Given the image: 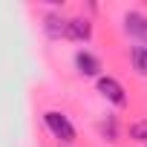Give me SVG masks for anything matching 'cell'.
Segmentation results:
<instances>
[{"mask_svg": "<svg viewBox=\"0 0 147 147\" xmlns=\"http://www.w3.org/2000/svg\"><path fill=\"white\" fill-rule=\"evenodd\" d=\"M92 38V23L87 18H69L66 23V40H90Z\"/></svg>", "mask_w": 147, "mask_h": 147, "instance_id": "cell-3", "label": "cell"}, {"mask_svg": "<svg viewBox=\"0 0 147 147\" xmlns=\"http://www.w3.org/2000/svg\"><path fill=\"white\" fill-rule=\"evenodd\" d=\"M66 23L69 20H63L61 15H46L43 18V29H46L49 38H66Z\"/></svg>", "mask_w": 147, "mask_h": 147, "instance_id": "cell-6", "label": "cell"}, {"mask_svg": "<svg viewBox=\"0 0 147 147\" xmlns=\"http://www.w3.org/2000/svg\"><path fill=\"white\" fill-rule=\"evenodd\" d=\"M130 138H136V141H141V144L147 147V118L130 124Z\"/></svg>", "mask_w": 147, "mask_h": 147, "instance_id": "cell-8", "label": "cell"}, {"mask_svg": "<svg viewBox=\"0 0 147 147\" xmlns=\"http://www.w3.org/2000/svg\"><path fill=\"white\" fill-rule=\"evenodd\" d=\"M43 124H46V130H49L58 141H63V144H72V141H75V127H72V121H69L63 113L46 110V113H43Z\"/></svg>", "mask_w": 147, "mask_h": 147, "instance_id": "cell-1", "label": "cell"}, {"mask_svg": "<svg viewBox=\"0 0 147 147\" xmlns=\"http://www.w3.org/2000/svg\"><path fill=\"white\" fill-rule=\"evenodd\" d=\"M75 66H78V72H81L84 78H95L98 72H101V61L92 52H87V49L75 52Z\"/></svg>", "mask_w": 147, "mask_h": 147, "instance_id": "cell-4", "label": "cell"}, {"mask_svg": "<svg viewBox=\"0 0 147 147\" xmlns=\"http://www.w3.org/2000/svg\"><path fill=\"white\" fill-rule=\"evenodd\" d=\"M124 29L136 38H147V18L138 12H127L124 15Z\"/></svg>", "mask_w": 147, "mask_h": 147, "instance_id": "cell-5", "label": "cell"}, {"mask_svg": "<svg viewBox=\"0 0 147 147\" xmlns=\"http://www.w3.org/2000/svg\"><path fill=\"white\" fill-rule=\"evenodd\" d=\"M130 61H133V69L138 72V75L147 78V46L144 43H138V46L130 49Z\"/></svg>", "mask_w": 147, "mask_h": 147, "instance_id": "cell-7", "label": "cell"}, {"mask_svg": "<svg viewBox=\"0 0 147 147\" xmlns=\"http://www.w3.org/2000/svg\"><path fill=\"white\" fill-rule=\"evenodd\" d=\"M98 92H101L110 104H115V107H124V104H127V92H124V87H121L113 75H98Z\"/></svg>", "mask_w": 147, "mask_h": 147, "instance_id": "cell-2", "label": "cell"}]
</instances>
